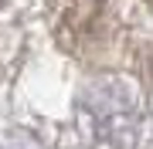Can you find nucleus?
I'll use <instances>...</instances> for the list:
<instances>
[{
	"instance_id": "f257e3e1",
	"label": "nucleus",
	"mask_w": 153,
	"mask_h": 149,
	"mask_svg": "<svg viewBox=\"0 0 153 149\" xmlns=\"http://www.w3.org/2000/svg\"><path fill=\"white\" fill-rule=\"evenodd\" d=\"M0 4H4V0H0Z\"/></svg>"
}]
</instances>
